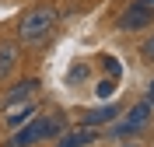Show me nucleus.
<instances>
[{"instance_id": "7ed1b4c3", "label": "nucleus", "mask_w": 154, "mask_h": 147, "mask_svg": "<svg viewBox=\"0 0 154 147\" xmlns=\"http://www.w3.org/2000/svg\"><path fill=\"white\" fill-rule=\"evenodd\" d=\"M151 116H154V105L147 102V98H144V102H133V105L123 112V119H119L109 133H112V140H126V137H133V133H140V130H147Z\"/></svg>"}, {"instance_id": "9d476101", "label": "nucleus", "mask_w": 154, "mask_h": 147, "mask_svg": "<svg viewBox=\"0 0 154 147\" xmlns=\"http://www.w3.org/2000/svg\"><path fill=\"white\" fill-rule=\"evenodd\" d=\"M112 91H116V77H105L95 84V98H112Z\"/></svg>"}, {"instance_id": "423d86ee", "label": "nucleus", "mask_w": 154, "mask_h": 147, "mask_svg": "<svg viewBox=\"0 0 154 147\" xmlns=\"http://www.w3.org/2000/svg\"><path fill=\"white\" fill-rule=\"evenodd\" d=\"M42 91V81L38 77H21V81H14L7 88V95H4V105H14V102H32V98ZM0 105V109H4Z\"/></svg>"}, {"instance_id": "f8f14e48", "label": "nucleus", "mask_w": 154, "mask_h": 147, "mask_svg": "<svg viewBox=\"0 0 154 147\" xmlns=\"http://www.w3.org/2000/svg\"><path fill=\"white\" fill-rule=\"evenodd\" d=\"M140 53H144L147 60H154V35H151V39H144V49H140Z\"/></svg>"}, {"instance_id": "6e6552de", "label": "nucleus", "mask_w": 154, "mask_h": 147, "mask_svg": "<svg viewBox=\"0 0 154 147\" xmlns=\"http://www.w3.org/2000/svg\"><path fill=\"white\" fill-rule=\"evenodd\" d=\"M119 119V105H102V109H88L84 116H81V123L84 126H91V130H98V126H105V123H116Z\"/></svg>"}, {"instance_id": "0eeeda50", "label": "nucleus", "mask_w": 154, "mask_h": 147, "mask_svg": "<svg viewBox=\"0 0 154 147\" xmlns=\"http://www.w3.org/2000/svg\"><path fill=\"white\" fill-rule=\"evenodd\" d=\"M18 67H21V46L4 39L0 42V81H11L18 74Z\"/></svg>"}, {"instance_id": "39448f33", "label": "nucleus", "mask_w": 154, "mask_h": 147, "mask_svg": "<svg viewBox=\"0 0 154 147\" xmlns=\"http://www.w3.org/2000/svg\"><path fill=\"white\" fill-rule=\"evenodd\" d=\"M151 21H154V7H151V4H140V0H133V4L123 11L119 28H123V32H140V28H147Z\"/></svg>"}, {"instance_id": "9b49d317", "label": "nucleus", "mask_w": 154, "mask_h": 147, "mask_svg": "<svg viewBox=\"0 0 154 147\" xmlns=\"http://www.w3.org/2000/svg\"><path fill=\"white\" fill-rule=\"evenodd\" d=\"M102 70H105L109 77H116V81H119V74H123V67H119L116 56H102Z\"/></svg>"}, {"instance_id": "4468645a", "label": "nucleus", "mask_w": 154, "mask_h": 147, "mask_svg": "<svg viewBox=\"0 0 154 147\" xmlns=\"http://www.w3.org/2000/svg\"><path fill=\"white\" fill-rule=\"evenodd\" d=\"M119 147H140V144H137V140H126V144H119Z\"/></svg>"}, {"instance_id": "f03ea898", "label": "nucleus", "mask_w": 154, "mask_h": 147, "mask_svg": "<svg viewBox=\"0 0 154 147\" xmlns=\"http://www.w3.org/2000/svg\"><path fill=\"white\" fill-rule=\"evenodd\" d=\"M63 130H67V112L56 109V112H46V116L28 119L21 130L11 133V140L4 147H35V144H42V140H49V137H60Z\"/></svg>"}, {"instance_id": "f257e3e1", "label": "nucleus", "mask_w": 154, "mask_h": 147, "mask_svg": "<svg viewBox=\"0 0 154 147\" xmlns=\"http://www.w3.org/2000/svg\"><path fill=\"white\" fill-rule=\"evenodd\" d=\"M56 18L60 14L53 4H35V7L21 11L18 25H14L18 46H49L53 35H56Z\"/></svg>"}, {"instance_id": "20e7f679", "label": "nucleus", "mask_w": 154, "mask_h": 147, "mask_svg": "<svg viewBox=\"0 0 154 147\" xmlns=\"http://www.w3.org/2000/svg\"><path fill=\"white\" fill-rule=\"evenodd\" d=\"M38 116V102L32 98V102H14V105H4L0 109V119H4V126L7 130H21L28 119Z\"/></svg>"}, {"instance_id": "ddd939ff", "label": "nucleus", "mask_w": 154, "mask_h": 147, "mask_svg": "<svg viewBox=\"0 0 154 147\" xmlns=\"http://www.w3.org/2000/svg\"><path fill=\"white\" fill-rule=\"evenodd\" d=\"M147 102H151V105H154V81H151V84H147Z\"/></svg>"}, {"instance_id": "1a4fd4ad", "label": "nucleus", "mask_w": 154, "mask_h": 147, "mask_svg": "<svg viewBox=\"0 0 154 147\" xmlns=\"http://www.w3.org/2000/svg\"><path fill=\"white\" fill-rule=\"evenodd\" d=\"M98 140V130L84 126V130H74V133H67V137H60L56 147H88V144H95Z\"/></svg>"}]
</instances>
